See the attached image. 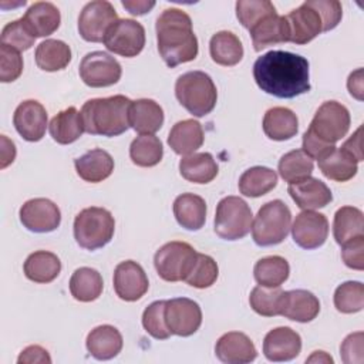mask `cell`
Masks as SVG:
<instances>
[{"label":"cell","mask_w":364,"mask_h":364,"mask_svg":"<svg viewBox=\"0 0 364 364\" xmlns=\"http://www.w3.org/2000/svg\"><path fill=\"white\" fill-rule=\"evenodd\" d=\"M306 363H324V364H327V363H333V358L326 353V351H314L307 360H306Z\"/></svg>","instance_id":"58"},{"label":"cell","mask_w":364,"mask_h":364,"mask_svg":"<svg viewBox=\"0 0 364 364\" xmlns=\"http://www.w3.org/2000/svg\"><path fill=\"white\" fill-rule=\"evenodd\" d=\"M80 77L91 88L114 85L122 75L121 64L105 51H92L82 57L80 63Z\"/></svg>","instance_id":"12"},{"label":"cell","mask_w":364,"mask_h":364,"mask_svg":"<svg viewBox=\"0 0 364 364\" xmlns=\"http://www.w3.org/2000/svg\"><path fill=\"white\" fill-rule=\"evenodd\" d=\"M164 125V109L151 98H139L129 105V127L139 135H154Z\"/></svg>","instance_id":"24"},{"label":"cell","mask_w":364,"mask_h":364,"mask_svg":"<svg viewBox=\"0 0 364 364\" xmlns=\"http://www.w3.org/2000/svg\"><path fill=\"white\" fill-rule=\"evenodd\" d=\"M78 176L91 183H98L111 176L114 171L112 156L100 148L85 152L82 156L74 161Z\"/></svg>","instance_id":"29"},{"label":"cell","mask_w":364,"mask_h":364,"mask_svg":"<svg viewBox=\"0 0 364 364\" xmlns=\"http://www.w3.org/2000/svg\"><path fill=\"white\" fill-rule=\"evenodd\" d=\"M333 235L338 245L364 235V215L358 208L341 206L333 220Z\"/></svg>","instance_id":"39"},{"label":"cell","mask_w":364,"mask_h":364,"mask_svg":"<svg viewBox=\"0 0 364 364\" xmlns=\"http://www.w3.org/2000/svg\"><path fill=\"white\" fill-rule=\"evenodd\" d=\"M36 41V37L28 31L21 18L7 23L1 30V44H6L17 51L28 50Z\"/></svg>","instance_id":"48"},{"label":"cell","mask_w":364,"mask_h":364,"mask_svg":"<svg viewBox=\"0 0 364 364\" xmlns=\"http://www.w3.org/2000/svg\"><path fill=\"white\" fill-rule=\"evenodd\" d=\"M350 112L337 101H326L316 111L307 128L318 141L326 145H336L350 129Z\"/></svg>","instance_id":"9"},{"label":"cell","mask_w":364,"mask_h":364,"mask_svg":"<svg viewBox=\"0 0 364 364\" xmlns=\"http://www.w3.org/2000/svg\"><path fill=\"white\" fill-rule=\"evenodd\" d=\"M209 53L212 60L225 67L236 65L243 58V46L232 31H218L209 41Z\"/></svg>","instance_id":"35"},{"label":"cell","mask_w":364,"mask_h":364,"mask_svg":"<svg viewBox=\"0 0 364 364\" xmlns=\"http://www.w3.org/2000/svg\"><path fill=\"white\" fill-rule=\"evenodd\" d=\"M196 255L198 252L186 242H168L154 256L156 273L165 282H185L195 264Z\"/></svg>","instance_id":"8"},{"label":"cell","mask_w":364,"mask_h":364,"mask_svg":"<svg viewBox=\"0 0 364 364\" xmlns=\"http://www.w3.org/2000/svg\"><path fill=\"white\" fill-rule=\"evenodd\" d=\"M361 131L363 128L360 127L344 144H343V149L347 151L350 155H353L355 158L357 162L363 161V151H361Z\"/></svg>","instance_id":"54"},{"label":"cell","mask_w":364,"mask_h":364,"mask_svg":"<svg viewBox=\"0 0 364 364\" xmlns=\"http://www.w3.org/2000/svg\"><path fill=\"white\" fill-rule=\"evenodd\" d=\"M48 131L57 144L68 145L75 142L85 132L81 111L75 107H68L60 111L50 121Z\"/></svg>","instance_id":"30"},{"label":"cell","mask_w":364,"mask_h":364,"mask_svg":"<svg viewBox=\"0 0 364 364\" xmlns=\"http://www.w3.org/2000/svg\"><path fill=\"white\" fill-rule=\"evenodd\" d=\"M318 168L321 173L336 182H347L355 176L358 171V162L343 148L333 146L318 159Z\"/></svg>","instance_id":"26"},{"label":"cell","mask_w":364,"mask_h":364,"mask_svg":"<svg viewBox=\"0 0 364 364\" xmlns=\"http://www.w3.org/2000/svg\"><path fill=\"white\" fill-rule=\"evenodd\" d=\"M263 131L273 141H287L299 131L297 115L286 107H273L263 117Z\"/></svg>","instance_id":"32"},{"label":"cell","mask_w":364,"mask_h":364,"mask_svg":"<svg viewBox=\"0 0 364 364\" xmlns=\"http://www.w3.org/2000/svg\"><path fill=\"white\" fill-rule=\"evenodd\" d=\"M122 336L114 326L102 324L91 330L87 336V350L97 360H111L122 350Z\"/></svg>","instance_id":"28"},{"label":"cell","mask_w":364,"mask_h":364,"mask_svg":"<svg viewBox=\"0 0 364 364\" xmlns=\"http://www.w3.org/2000/svg\"><path fill=\"white\" fill-rule=\"evenodd\" d=\"M102 43L114 54L127 58L136 57L145 46V28L132 18H118L108 28Z\"/></svg>","instance_id":"10"},{"label":"cell","mask_w":364,"mask_h":364,"mask_svg":"<svg viewBox=\"0 0 364 364\" xmlns=\"http://www.w3.org/2000/svg\"><path fill=\"white\" fill-rule=\"evenodd\" d=\"M255 280L263 287H280L290 274V266L282 256H267L256 262Z\"/></svg>","instance_id":"40"},{"label":"cell","mask_w":364,"mask_h":364,"mask_svg":"<svg viewBox=\"0 0 364 364\" xmlns=\"http://www.w3.org/2000/svg\"><path fill=\"white\" fill-rule=\"evenodd\" d=\"M252 209L239 196H226L219 200L215 215V232L225 240H239L252 229Z\"/></svg>","instance_id":"7"},{"label":"cell","mask_w":364,"mask_h":364,"mask_svg":"<svg viewBox=\"0 0 364 364\" xmlns=\"http://www.w3.org/2000/svg\"><path fill=\"white\" fill-rule=\"evenodd\" d=\"M216 357L226 364H247L257 357L253 341L240 331L223 334L215 346Z\"/></svg>","instance_id":"21"},{"label":"cell","mask_w":364,"mask_h":364,"mask_svg":"<svg viewBox=\"0 0 364 364\" xmlns=\"http://www.w3.org/2000/svg\"><path fill=\"white\" fill-rule=\"evenodd\" d=\"M124 9H127L132 16H142L146 14L151 9L155 7V1H145V0H122L121 1Z\"/></svg>","instance_id":"56"},{"label":"cell","mask_w":364,"mask_h":364,"mask_svg":"<svg viewBox=\"0 0 364 364\" xmlns=\"http://www.w3.org/2000/svg\"><path fill=\"white\" fill-rule=\"evenodd\" d=\"M347 88L354 98H357L358 101L363 100V68H357L348 75Z\"/></svg>","instance_id":"55"},{"label":"cell","mask_w":364,"mask_h":364,"mask_svg":"<svg viewBox=\"0 0 364 364\" xmlns=\"http://www.w3.org/2000/svg\"><path fill=\"white\" fill-rule=\"evenodd\" d=\"M253 78L266 94L294 98L310 91L309 61L294 53L272 50L253 64Z\"/></svg>","instance_id":"1"},{"label":"cell","mask_w":364,"mask_h":364,"mask_svg":"<svg viewBox=\"0 0 364 364\" xmlns=\"http://www.w3.org/2000/svg\"><path fill=\"white\" fill-rule=\"evenodd\" d=\"M300 351L301 337L290 327H277L264 336L263 354L269 361H290L296 358Z\"/></svg>","instance_id":"19"},{"label":"cell","mask_w":364,"mask_h":364,"mask_svg":"<svg viewBox=\"0 0 364 364\" xmlns=\"http://www.w3.org/2000/svg\"><path fill=\"white\" fill-rule=\"evenodd\" d=\"M23 73V57L20 51L0 44V81L13 82Z\"/></svg>","instance_id":"49"},{"label":"cell","mask_w":364,"mask_h":364,"mask_svg":"<svg viewBox=\"0 0 364 364\" xmlns=\"http://www.w3.org/2000/svg\"><path fill=\"white\" fill-rule=\"evenodd\" d=\"M286 20L290 31L289 41L296 46H304L323 33L321 17L307 1L293 9L286 16Z\"/></svg>","instance_id":"18"},{"label":"cell","mask_w":364,"mask_h":364,"mask_svg":"<svg viewBox=\"0 0 364 364\" xmlns=\"http://www.w3.org/2000/svg\"><path fill=\"white\" fill-rule=\"evenodd\" d=\"M20 222L31 232L48 233L60 226L61 212L53 200L34 198L20 208Z\"/></svg>","instance_id":"14"},{"label":"cell","mask_w":364,"mask_h":364,"mask_svg":"<svg viewBox=\"0 0 364 364\" xmlns=\"http://www.w3.org/2000/svg\"><path fill=\"white\" fill-rule=\"evenodd\" d=\"M104 289V282L101 274L91 267L77 269L70 279V293L71 296L82 303H90L97 300Z\"/></svg>","instance_id":"38"},{"label":"cell","mask_w":364,"mask_h":364,"mask_svg":"<svg viewBox=\"0 0 364 364\" xmlns=\"http://www.w3.org/2000/svg\"><path fill=\"white\" fill-rule=\"evenodd\" d=\"M13 124L16 131L28 142L43 139L47 129V111L36 100H26L14 111Z\"/></svg>","instance_id":"17"},{"label":"cell","mask_w":364,"mask_h":364,"mask_svg":"<svg viewBox=\"0 0 364 364\" xmlns=\"http://www.w3.org/2000/svg\"><path fill=\"white\" fill-rule=\"evenodd\" d=\"M249 33L255 51H262L269 46L287 43L290 40L286 16H279L277 13L263 17L249 30Z\"/></svg>","instance_id":"23"},{"label":"cell","mask_w":364,"mask_h":364,"mask_svg":"<svg viewBox=\"0 0 364 364\" xmlns=\"http://www.w3.org/2000/svg\"><path fill=\"white\" fill-rule=\"evenodd\" d=\"M363 338H364L363 331L351 333L344 338V341L340 346V355H341L343 363H346V364L363 363V360H364Z\"/></svg>","instance_id":"52"},{"label":"cell","mask_w":364,"mask_h":364,"mask_svg":"<svg viewBox=\"0 0 364 364\" xmlns=\"http://www.w3.org/2000/svg\"><path fill=\"white\" fill-rule=\"evenodd\" d=\"M334 306L340 313L353 314L364 307V286L361 282H346L334 291Z\"/></svg>","instance_id":"44"},{"label":"cell","mask_w":364,"mask_h":364,"mask_svg":"<svg viewBox=\"0 0 364 364\" xmlns=\"http://www.w3.org/2000/svg\"><path fill=\"white\" fill-rule=\"evenodd\" d=\"M341 257L347 267L354 270L364 269V235L355 236L341 245Z\"/></svg>","instance_id":"51"},{"label":"cell","mask_w":364,"mask_h":364,"mask_svg":"<svg viewBox=\"0 0 364 364\" xmlns=\"http://www.w3.org/2000/svg\"><path fill=\"white\" fill-rule=\"evenodd\" d=\"M219 276V267L213 257L209 255L198 253L195 264L191 273L186 276L185 282L195 289H208L210 287Z\"/></svg>","instance_id":"45"},{"label":"cell","mask_w":364,"mask_h":364,"mask_svg":"<svg viewBox=\"0 0 364 364\" xmlns=\"http://www.w3.org/2000/svg\"><path fill=\"white\" fill-rule=\"evenodd\" d=\"M23 270L26 277L34 283H50L60 274L61 262L51 252L37 250L26 259Z\"/></svg>","instance_id":"34"},{"label":"cell","mask_w":364,"mask_h":364,"mask_svg":"<svg viewBox=\"0 0 364 364\" xmlns=\"http://www.w3.org/2000/svg\"><path fill=\"white\" fill-rule=\"evenodd\" d=\"M313 169V159L303 149L290 151L279 161V173L289 185L311 176Z\"/></svg>","instance_id":"41"},{"label":"cell","mask_w":364,"mask_h":364,"mask_svg":"<svg viewBox=\"0 0 364 364\" xmlns=\"http://www.w3.org/2000/svg\"><path fill=\"white\" fill-rule=\"evenodd\" d=\"M239 192L249 198H259L269 193L277 185L276 171L266 166H252L239 178Z\"/></svg>","instance_id":"37"},{"label":"cell","mask_w":364,"mask_h":364,"mask_svg":"<svg viewBox=\"0 0 364 364\" xmlns=\"http://www.w3.org/2000/svg\"><path fill=\"white\" fill-rule=\"evenodd\" d=\"M203 139L205 135L202 125L195 119H183L171 128L168 145L175 154L186 156L195 154L202 146Z\"/></svg>","instance_id":"27"},{"label":"cell","mask_w":364,"mask_h":364,"mask_svg":"<svg viewBox=\"0 0 364 364\" xmlns=\"http://www.w3.org/2000/svg\"><path fill=\"white\" fill-rule=\"evenodd\" d=\"M179 172L182 178L193 183H209L218 172V164L209 152H195L186 155L179 162Z\"/></svg>","instance_id":"33"},{"label":"cell","mask_w":364,"mask_h":364,"mask_svg":"<svg viewBox=\"0 0 364 364\" xmlns=\"http://www.w3.org/2000/svg\"><path fill=\"white\" fill-rule=\"evenodd\" d=\"M293 240L297 246L311 250L324 245L328 236V220L314 210L300 212L291 225Z\"/></svg>","instance_id":"15"},{"label":"cell","mask_w":364,"mask_h":364,"mask_svg":"<svg viewBox=\"0 0 364 364\" xmlns=\"http://www.w3.org/2000/svg\"><path fill=\"white\" fill-rule=\"evenodd\" d=\"M273 13H276V9L269 0H239L236 3V17L247 30Z\"/></svg>","instance_id":"46"},{"label":"cell","mask_w":364,"mask_h":364,"mask_svg":"<svg viewBox=\"0 0 364 364\" xmlns=\"http://www.w3.org/2000/svg\"><path fill=\"white\" fill-rule=\"evenodd\" d=\"M21 20L28 28V31L37 38L47 37L57 31L61 23V14L53 3L37 1L27 9Z\"/></svg>","instance_id":"25"},{"label":"cell","mask_w":364,"mask_h":364,"mask_svg":"<svg viewBox=\"0 0 364 364\" xmlns=\"http://www.w3.org/2000/svg\"><path fill=\"white\" fill-rule=\"evenodd\" d=\"M318 313L320 301L311 291L303 289L283 291L280 300V316L293 321L309 323L313 321Z\"/></svg>","instance_id":"20"},{"label":"cell","mask_w":364,"mask_h":364,"mask_svg":"<svg viewBox=\"0 0 364 364\" xmlns=\"http://www.w3.org/2000/svg\"><path fill=\"white\" fill-rule=\"evenodd\" d=\"M165 300H156L151 303L142 313V326L145 331L156 340H166L171 337V331L164 317Z\"/></svg>","instance_id":"47"},{"label":"cell","mask_w":364,"mask_h":364,"mask_svg":"<svg viewBox=\"0 0 364 364\" xmlns=\"http://www.w3.org/2000/svg\"><path fill=\"white\" fill-rule=\"evenodd\" d=\"M175 95L179 104L193 117L210 114L218 101V91L213 80L203 71H188L178 77Z\"/></svg>","instance_id":"4"},{"label":"cell","mask_w":364,"mask_h":364,"mask_svg":"<svg viewBox=\"0 0 364 364\" xmlns=\"http://www.w3.org/2000/svg\"><path fill=\"white\" fill-rule=\"evenodd\" d=\"M287 192L301 210L320 209L333 200L330 188L313 176H309L297 183H290Z\"/></svg>","instance_id":"22"},{"label":"cell","mask_w":364,"mask_h":364,"mask_svg":"<svg viewBox=\"0 0 364 364\" xmlns=\"http://www.w3.org/2000/svg\"><path fill=\"white\" fill-rule=\"evenodd\" d=\"M164 317L171 334L179 337L192 336L202 324V310L199 304L188 297L165 300Z\"/></svg>","instance_id":"13"},{"label":"cell","mask_w":364,"mask_h":364,"mask_svg":"<svg viewBox=\"0 0 364 364\" xmlns=\"http://www.w3.org/2000/svg\"><path fill=\"white\" fill-rule=\"evenodd\" d=\"M118 20L114 6L107 0L87 3L78 17V33L90 43H102L108 28Z\"/></svg>","instance_id":"11"},{"label":"cell","mask_w":364,"mask_h":364,"mask_svg":"<svg viewBox=\"0 0 364 364\" xmlns=\"http://www.w3.org/2000/svg\"><path fill=\"white\" fill-rule=\"evenodd\" d=\"M291 228V212L287 205L274 199L264 203L252 222V237L257 246L282 243Z\"/></svg>","instance_id":"5"},{"label":"cell","mask_w":364,"mask_h":364,"mask_svg":"<svg viewBox=\"0 0 364 364\" xmlns=\"http://www.w3.org/2000/svg\"><path fill=\"white\" fill-rule=\"evenodd\" d=\"M283 290L280 287L256 286L249 296V304L255 313L263 317L280 316V300Z\"/></svg>","instance_id":"43"},{"label":"cell","mask_w":364,"mask_h":364,"mask_svg":"<svg viewBox=\"0 0 364 364\" xmlns=\"http://www.w3.org/2000/svg\"><path fill=\"white\" fill-rule=\"evenodd\" d=\"M307 3L318 13L323 23V33L338 26L343 17L341 3L337 0H307Z\"/></svg>","instance_id":"50"},{"label":"cell","mask_w":364,"mask_h":364,"mask_svg":"<svg viewBox=\"0 0 364 364\" xmlns=\"http://www.w3.org/2000/svg\"><path fill=\"white\" fill-rule=\"evenodd\" d=\"M114 232V216L105 208H85L74 219L75 242L87 250H97L108 245Z\"/></svg>","instance_id":"6"},{"label":"cell","mask_w":364,"mask_h":364,"mask_svg":"<svg viewBox=\"0 0 364 364\" xmlns=\"http://www.w3.org/2000/svg\"><path fill=\"white\" fill-rule=\"evenodd\" d=\"M17 363L18 364H33V363L34 364L36 363L50 364L51 357H50L48 351L46 348H43L41 346H28L20 353Z\"/></svg>","instance_id":"53"},{"label":"cell","mask_w":364,"mask_h":364,"mask_svg":"<svg viewBox=\"0 0 364 364\" xmlns=\"http://www.w3.org/2000/svg\"><path fill=\"white\" fill-rule=\"evenodd\" d=\"M164 146L155 135H139L129 145L131 161L142 168H151L161 162Z\"/></svg>","instance_id":"42"},{"label":"cell","mask_w":364,"mask_h":364,"mask_svg":"<svg viewBox=\"0 0 364 364\" xmlns=\"http://www.w3.org/2000/svg\"><path fill=\"white\" fill-rule=\"evenodd\" d=\"M149 282L141 264L134 260L121 262L114 270V290L121 300L136 301L148 291Z\"/></svg>","instance_id":"16"},{"label":"cell","mask_w":364,"mask_h":364,"mask_svg":"<svg viewBox=\"0 0 364 364\" xmlns=\"http://www.w3.org/2000/svg\"><path fill=\"white\" fill-rule=\"evenodd\" d=\"M36 63L38 68L53 73L64 70L71 61V48L61 40L48 38L41 41L36 48Z\"/></svg>","instance_id":"36"},{"label":"cell","mask_w":364,"mask_h":364,"mask_svg":"<svg viewBox=\"0 0 364 364\" xmlns=\"http://www.w3.org/2000/svg\"><path fill=\"white\" fill-rule=\"evenodd\" d=\"M16 158V145L6 135H1V164L0 168L4 169Z\"/></svg>","instance_id":"57"},{"label":"cell","mask_w":364,"mask_h":364,"mask_svg":"<svg viewBox=\"0 0 364 364\" xmlns=\"http://www.w3.org/2000/svg\"><path fill=\"white\" fill-rule=\"evenodd\" d=\"M131 102L121 94L88 100L81 108L85 132L109 138L124 134L129 128Z\"/></svg>","instance_id":"3"},{"label":"cell","mask_w":364,"mask_h":364,"mask_svg":"<svg viewBox=\"0 0 364 364\" xmlns=\"http://www.w3.org/2000/svg\"><path fill=\"white\" fill-rule=\"evenodd\" d=\"M176 222L188 230H199L206 220V202L195 193H182L173 202Z\"/></svg>","instance_id":"31"},{"label":"cell","mask_w":364,"mask_h":364,"mask_svg":"<svg viewBox=\"0 0 364 364\" xmlns=\"http://www.w3.org/2000/svg\"><path fill=\"white\" fill-rule=\"evenodd\" d=\"M158 51L171 68L196 58L199 46L191 17L181 9L164 10L155 23Z\"/></svg>","instance_id":"2"}]
</instances>
